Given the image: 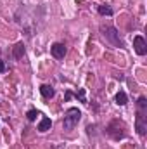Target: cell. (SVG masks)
Masks as SVG:
<instances>
[{"label":"cell","instance_id":"1","mask_svg":"<svg viewBox=\"0 0 147 149\" xmlns=\"http://www.w3.org/2000/svg\"><path fill=\"white\" fill-rule=\"evenodd\" d=\"M135 130L140 137L147 134V97L140 95L137 99V118H135Z\"/></svg>","mask_w":147,"mask_h":149},{"label":"cell","instance_id":"2","mask_svg":"<svg viewBox=\"0 0 147 149\" xmlns=\"http://www.w3.org/2000/svg\"><path fill=\"white\" fill-rule=\"evenodd\" d=\"M99 30H101L102 38H104L109 45L118 47V49H121V47H123V40L119 38V31H118L114 26H111V24H102Z\"/></svg>","mask_w":147,"mask_h":149},{"label":"cell","instance_id":"3","mask_svg":"<svg viewBox=\"0 0 147 149\" xmlns=\"http://www.w3.org/2000/svg\"><path fill=\"white\" fill-rule=\"evenodd\" d=\"M80 120H81V111H80L78 108H69V109H66L64 120H62L64 130H73L74 127L80 123Z\"/></svg>","mask_w":147,"mask_h":149},{"label":"cell","instance_id":"4","mask_svg":"<svg viewBox=\"0 0 147 149\" xmlns=\"http://www.w3.org/2000/svg\"><path fill=\"white\" fill-rule=\"evenodd\" d=\"M106 132H107V135H111L114 141H121V139H125V137H126L125 123H123V121H119V120H112L109 125H107Z\"/></svg>","mask_w":147,"mask_h":149},{"label":"cell","instance_id":"5","mask_svg":"<svg viewBox=\"0 0 147 149\" xmlns=\"http://www.w3.org/2000/svg\"><path fill=\"white\" fill-rule=\"evenodd\" d=\"M66 52H68V49H66V45L61 43V42H55V43H52V47H50V54H52L55 59H64Z\"/></svg>","mask_w":147,"mask_h":149},{"label":"cell","instance_id":"6","mask_svg":"<svg viewBox=\"0 0 147 149\" xmlns=\"http://www.w3.org/2000/svg\"><path fill=\"white\" fill-rule=\"evenodd\" d=\"M133 49H135V52L139 56H146L147 54V42L144 40V37H140V35L133 37Z\"/></svg>","mask_w":147,"mask_h":149},{"label":"cell","instance_id":"7","mask_svg":"<svg viewBox=\"0 0 147 149\" xmlns=\"http://www.w3.org/2000/svg\"><path fill=\"white\" fill-rule=\"evenodd\" d=\"M40 94H42V97H43V99H52V97L55 95V90H54V87H52V85L43 83V85H40Z\"/></svg>","mask_w":147,"mask_h":149},{"label":"cell","instance_id":"8","mask_svg":"<svg viewBox=\"0 0 147 149\" xmlns=\"http://www.w3.org/2000/svg\"><path fill=\"white\" fill-rule=\"evenodd\" d=\"M24 54H26V47H24V43H23V42H17V43L12 47V57H14V59H21Z\"/></svg>","mask_w":147,"mask_h":149},{"label":"cell","instance_id":"9","mask_svg":"<svg viewBox=\"0 0 147 149\" xmlns=\"http://www.w3.org/2000/svg\"><path fill=\"white\" fill-rule=\"evenodd\" d=\"M50 127H52V120L50 118H47V116H43L42 120H40V123H38V127H37V130L38 132H47V130H50Z\"/></svg>","mask_w":147,"mask_h":149},{"label":"cell","instance_id":"10","mask_svg":"<svg viewBox=\"0 0 147 149\" xmlns=\"http://www.w3.org/2000/svg\"><path fill=\"white\" fill-rule=\"evenodd\" d=\"M97 12H99L101 16H114V9L111 7L109 3H102V5H99V7H97Z\"/></svg>","mask_w":147,"mask_h":149},{"label":"cell","instance_id":"11","mask_svg":"<svg viewBox=\"0 0 147 149\" xmlns=\"http://www.w3.org/2000/svg\"><path fill=\"white\" fill-rule=\"evenodd\" d=\"M114 101H116L118 106H126V104H128V95L125 94V90H119V92L116 94Z\"/></svg>","mask_w":147,"mask_h":149},{"label":"cell","instance_id":"12","mask_svg":"<svg viewBox=\"0 0 147 149\" xmlns=\"http://www.w3.org/2000/svg\"><path fill=\"white\" fill-rule=\"evenodd\" d=\"M73 97L80 99V102H83V104H88V101H87V92H85V88H78V92H76V94H73Z\"/></svg>","mask_w":147,"mask_h":149},{"label":"cell","instance_id":"13","mask_svg":"<svg viewBox=\"0 0 147 149\" xmlns=\"http://www.w3.org/2000/svg\"><path fill=\"white\" fill-rule=\"evenodd\" d=\"M37 116H40V111H37V109H30V111L26 113V120L28 121H35Z\"/></svg>","mask_w":147,"mask_h":149},{"label":"cell","instance_id":"14","mask_svg":"<svg viewBox=\"0 0 147 149\" xmlns=\"http://www.w3.org/2000/svg\"><path fill=\"white\" fill-rule=\"evenodd\" d=\"M71 97H73V92H71V90H66V94H64V102H68Z\"/></svg>","mask_w":147,"mask_h":149},{"label":"cell","instance_id":"15","mask_svg":"<svg viewBox=\"0 0 147 149\" xmlns=\"http://www.w3.org/2000/svg\"><path fill=\"white\" fill-rule=\"evenodd\" d=\"M5 71H7V66H5V63L0 59V73H5Z\"/></svg>","mask_w":147,"mask_h":149}]
</instances>
